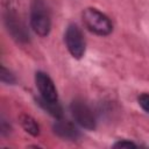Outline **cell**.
Here are the masks:
<instances>
[{
    "instance_id": "cell-6",
    "label": "cell",
    "mask_w": 149,
    "mask_h": 149,
    "mask_svg": "<svg viewBox=\"0 0 149 149\" xmlns=\"http://www.w3.org/2000/svg\"><path fill=\"white\" fill-rule=\"evenodd\" d=\"M35 84L41 98L48 101H58V94L55 84L45 72L37 71L35 73Z\"/></svg>"
},
{
    "instance_id": "cell-5",
    "label": "cell",
    "mask_w": 149,
    "mask_h": 149,
    "mask_svg": "<svg viewBox=\"0 0 149 149\" xmlns=\"http://www.w3.org/2000/svg\"><path fill=\"white\" fill-rule=\"evenodd\" d=\"M8 5L6 7L5 12V23L10 33V35L19 42H26L28 41V33L26 30L24 24L21 22L20 17L17 16V13L15 12V8L9 3V1H6Z\"/></svg>"
},
{
    "instance_id": "cell-4",
    "label": "cell",
    "mask_w": 149,
    "mask_h": 149,
    "mask_svg": "<svg viewBox=\"0 0 149 149\" xmlns=\"http://www.w3.org/2000/svg\"><path fill=\"white\" fill-rule=\"evenodd\" d=\"M64 41L71 56L76 59H80L85 54V40L81 30L76 24H70L66 28Z\"/></svg>"
},
{
    "instance_id": "cell-1",
    "label": "cell",
    "mask_w": 149,
    "mask_h": 149,
    "mask_svg": "<svg viewBox=\"0 0 149 149\" xmlns=\"http://www.w3.org/2000/svg\"><path fill=\"white\" fill-rule=\"evenodd\" d=\"M30 26L41 37H44L50 33V13L43 0H33L30 5Z\"/></svg>"
},
{
    "instance_id": "cell-2",
    "label": "cell",
    "mask_w": 149,
    "mask_h": 149,
    "mask_svg": "<svg viewBox=\"0 0 149 149\" xmlns=\"http://www.w3.org/2000/svg\"><path fill=\"white\" fill-rule=\"evenodd\" d=\"M81 16L85 27L97 35L106 36L113 30V24L111 20L97 8H86L83 12Z\"/></svg>"
},
{
    "instance_id": "cell-12",
    "label": "cell",
    "mask_w": 149,
    "mask_h": 149,
    "mask_svg": "<svg viewBox=\"0 0 149 149\" xmlns=\"http://www.w3.org/2000/svg\"><path fill=\"white\" fill-rule=\"evenodd\" d=\"M113 147H114V148H135V147H137V146H136L134 142H132V141L122 140V141L116 142Z\"/></svg>"
},
{
    "instance_id": "cell-7",
    "label": "cell",
    "mask_w": 149,
    "mask_h": 149,
    "mask_svg": "<svg viewBox=\"0 0 149 149\" xmlns=\"http://www.w3.org/2000/svg\"><path fill=\"white\" fill-rule=\"evenodd\" d=\"M52 129H54V133L57 136H59L61 139H64V140L76 141L80 136V133H79L78 128L71 121H68V120L56 121Z\"/></svg>"
},
{
    "instance_id": "cell-9",
    "label": "cell",
    "mask_w": 149,
    "mask_h": 149,
    "mask_svg": "<svg viewBox=\"0 0 149 149\" xmlns=\"http://www.w3.org/2000/svg\"><path fill=\"white\" fill-rule=\"evenodd\" d=\"M19 120H20V123H21L22 128L28 134H30L33 136H38L40 135V126L33 116H30L28 114H21Z\"/></svg>"
},
{
    "instance_id": "cell-10",
    "label": "cell",
    "mask_w": 149,
    "mask_h": 149,
    "mask_svg": "<svg viewBox=\"0 0 149 149\" xmlns=\"http://www.w3.org/2000/svg\"><path fill=\"white\" fill-rule=\"evenodd\" d=\"M0 79H1V81H2L3 84H8V85H13V84H15V81H16V79H15L14 74H13L9 70H7L3 65L1 66Z\"/></svg>"
},
{
    "instance_id": "cell-11",
    "label": "cell",
    "mask_w": 149,
    "mask_h": 149,
    "mask_svg": "<svg viewBox=\"0 0 149 149\" xmlns=\"http://www.w3.org/2000/svg\"><path fill=\"white\" fill-rule=\"evenodd\" d=\"M139 105L142 107L143 111H146L149 114V94L148 93H142L139 98H137Z\"/></svg>"
},
{
    "instance_id": "cell-8",
    "label": "cell",
    "mask_w": 149,
    "mask_h": 149,
    "mask_svg": "<svg viewBox=\"0 0 149 149\" xmlns=\"http://www.w3.org/2000/svg\"><path fill=\"white\" fill-rule=\"evenodd\" d=\"M37 104L50 115H52L57 119H61L63 116V109H62V106L58 104V101H48V100L38 97Z\"/></svg>"
},
{
    "instance_id": "cell-3",
    "label": "cell",
    "mask_w": 149,
    "mask_h": 149,
    "mask_svg": "<svg viewBox=\"0 0 149 149\" xmlns=\"http://www.w3.org/2000/svg\"><path fill=\"white\" fill-rule=\"evenodd\" d=\"M70 111L74 121L79 126L88 130H92L95 128V116L92 109L90 108V106L85 101L79 99L73 100L70 105Z\"/></svg>"
},
{
    "instance_id": "cell-13",
    "label": "cell",
    "mask_w": 149,
    "mask_h": 149,
    "mask_svg": "<svg viewBox=\"0 0 149 149\" xmlns=\"http://www.w3.org/2000/svg\"><path fill=\"white\" fill-rule=\"evenodd\" d=\"M10 132V127L8 126V127H6V120H1V134L2 135H6L7 133H9Z\"/></svg>"
}]
</instances>
